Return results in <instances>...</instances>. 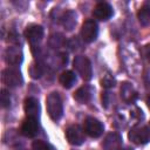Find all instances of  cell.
<instances>
[{
    "label": "cell",
    "mask_w": 150,
    "mask_h": 150,
    "mask_svg": "<svg viewBox=\"0 0 150 150\" xmlns=\"http://www.w3.org/2000/svg\"><path fill=\"white\" fill-rule=\"evenodd\" d=\"M46 108L49 117L53 121H59L63 115V103L59 93L53 91L46 98Z\"/></svg>",
    "instance_id": "obj_1"
},
{
    "label": "cell",
    "mask_w": 150,
    "mask_h": 150,
    "mask_svg": "<svg viewBox=\"0 0 150 150\" xmlns=\"http://www.w3.org/2000/svg\"><path fill=\"white\" fill-rule=\"evenodd\" d=\"M73 67L84 81H89L93 77V68L88 57L83 55L75 56L73 60Z\"/></svg>",
    "instance_id": "obj_2"
},
{
    "label": "cell",
    "mask_w": 150,
    "mask_h": 150,
    "mask_svg": "<svg viewBox=\"0 0 150 150\" xmlns=\"http://www.w3.org/2000/svg\"><path fill=\"white\" fill-rule=\"evenodd\" d=\"M128 136H129V139L137 145L146 144L150 141V130L145 125L137 124L130 129Z\"/></svg>",
    "instance_id": "obj_3"
},
{
    "label": "cell",
    "mask_w": 150,
    "mask_h": 150,
    "mask_svg": "<svg viewBox=\"0 0 150 150\" xmlns=\"http://www.w3.org/2000/svg\"><path fill=\"white\" fill-rule=\"evenodd\" d=\"M103 130H104V127L102 122L95 117H87L83 122V131L89 137L97 138L103 134Z\"/></svg>",
    "instance_id": "obj_4"
},
{
    "label": "cell",
    "mask_w": 150,
    "mask_h": 150,
    "mask_svg": "<svg viewBox=\"0 0 150 150\" xmlns=\"http://www.w3.org/2000/svg\"><path fill=\"white\" fill-rule=\"evenodd\" d=\"M2 82L8 87H16L22 84L23 77L19 69L8 67L2 70Z\"/></svg>",
    "instance_id": "obj_5"
},
{
    "label": "cell",
    "mask_w": 150,
    "mask_h": 150,
    "mask_svg": "<svg viewBox=\"0 0 150 150\" xmlns=\"http://www.w3.org/2000/svg\"><path fill=\"white\" fill-rule=\"evenodd\" d=\"M98 34V26L96 23V21H94L93 19H88L82 23V28H81V38L84 42H93L94 40H96Z\"/></svg>",
    "instance_id": "obj_6"
},
{
    "label": "cell",
    "mask_w": 150,
    "mask_h": 150,
    "mask_svg": "<svg viewBox=\"0 0 150 150\" xmlns=\"http://www.w3.org/2000/svg\"><path fill=\"white\" fill-rule=\"evenodd\" d=\"M86 132L79 124H71L66 130L67 141L73 145H81L86 141Z\"/></svg>",
    "instance_id": "obj_7"
},
{
    "label": "cell",
    "mask_w": 150,
    "mask_h": 150,
    "mask_svg": "<svg viewBox=\"0 0 150 150\" xmlns=\"http://www.w3.org/2000/svg\"><path fill=\"white\" fill-rule=\"evenodd\" d=\"M93 15H94L95 19H97L100 21H105V20H108L112 16V7L108 2H104V1L98 2L94 7Z\"/></svg>",
    "instance_id": "obj_8"
},
{
    "label": "cell",
    "mask_w": 150,
    "mask_h": 150,
    "mask_svg": "<svg viewBox=\"0 0 150 150\" xmlns=\"http://www.w3.org/2000/svg\"><path fill=\"white\" fill-rule=\"evenodd\" d=\"M25 38L27 39V41L34 46L35 43L40 42L43 38V28L40 25H30L26 28L25 30Z\"/></svg>",
    "instance_id": "obj_9"
},
{
    "label": "cell",
    "mask_w": 150,
    "mask_h": 150,
    "mask_svg": "<svg viewBox=\"0 0 150 150\" xmlns=\"http://www.w3.org/2000/svg\"><path fill=\"white\" fill-rule=\"evenodd\" d=\"M5 60L11 66H19L23 60V54L19 47L11 46L5 50Z\"/></svg>",
    "instance_id": "obj_10"
},
{
    "label": "cell",
    "mask_w": 150,
    "mask_h": 150,
    "mask_svg": "<svg viewBox=\"0 0 150 150\" xmlns=\"http://www.w3.org/2000/svg\"><path fill=\"white\" fill-rule=\"evenodd\" d=\"M39 130V123H38V118H33V117H27L22 124H21V134L25 137H34L38 134Z\"/></svg>",
    "instance_id": "obj_11"
},
{
    "label": "cell",
    "mask_w": 150,
    "mask_h": 150,
    "mask_svg": "<svg viewBox=\"0 0 150 150\" xmlns=\"http://www.w3.org/2000/svg\"><path fill=\"white\" fill-rule=\"evenodd\" d=\"M25 112L27 115V117H33V118H38L40 115V104L39 101L35 97H27L25 100Z\"/></svg>",
    "instance_id": "obj_12"
},
{
    "label": "cell",
    "mask_w": 150,
    "mask_h": 150,
    "mask_svg": "<svg viewBox=\"0 0 150 150\" xmlns=\"http://www.w3.org/2000/svg\"><path fill=\"white\" fill-rule=\"evenodd\" d=\"M94 94V88L89 84L82 86L80 87L75 93H74V98L79 102V103H88Z\"/></svg>",
    "instance_id": "obj_13"
},
{
    "label": "cell",
    "mask_w": 150,
    "mask_h": 150,
    "mask_svg": "<svg viewBox=\"0 0 150 150\" xmlns=\"http://www.w3.org/2000/svg\"><path fill=\"white\" fill-rule=\"evenodd\" d=\"M121 96L122 98L128 102V103H134L136 100H137V91L134 89V87L128 83V82H124L121 87Z\"/></svg>",
    "instance_id": "obj_14"
},
{
    "label": "cell",
    "mask_w": 150,
    "mask_h": 150,
    "mask_svg": "<svg viewBox=\"0 0 150 150\" xmlns=\"http://www.w3.org/2000/svg\"><path fill=\"white\" fill-rule=\"evenodd\" d=\"M121 145H122V139L115 132L109 134L103 142V148L105 150H121Z\"/></svg>",
    "instance_id": "obj_15"
},
{
    "label": "cell",
    "mask_w": 150,
    "mask_h": 150,
    "mask_svg": "<svg viewBox=\"0 0 150 150\" xmlns=\"http://www.w3.org/2000/svg\"><path fill=\"white\" fill-rule=\"evenodd\" d=\"M59 80H60V83H61L64 88L69 89V88H71L73 84L76 82V75H75L74 71H71V70H66V71H63V73L60 75Z\"/></svg>",
    "instance_id": "obj_16"
},
{
    "label": "cell",
    "mask_w": 150,
    "mask_h": 150,
    "mask_svg": "<svg viewBox=\"0 0 150 150\" xmlns=\"http://www.w3.org/2000/svg\"><path fill=\"white\" fill-rule=\"evenodd\" d=\"M137 19L142 26H149L150 25V7L144 5L139 8L137 12Z\"/></svg>",
    "instance_id": "obj_17"
},
{
    "label": "cell",
    "mask_w": 150,
    "mask_h": 150,
    "mask_svg": "<svg viewBox=\"0 0 150 150\" xmlns=\"http://www.w3.org/2000/svg\"><path fill=\"white\" fill-rule=\"evenodd\" d=\"M29 74L33 79H39L43 74V67L40 63H32L29 67Z\"/></svg>",
    "instance_id": "obj_18"
},
{
    "label": "cell",
    "mask_w": 150,
    "mask_h": 150,
    "mask_svg": "<svg viewBox=\"0 0 150 150\" xmlns=\"http://www.w3.org/2000/svg\"><path fill=\"white\" fill-rule=\"evenodd\" d=\"M101 84H102L103 88H107V89L108 88H112L116 84V80H115V77L110 73H107L101 79Z\"/></svg>",
    "instance_id": "obj_19"
},
{
    "label": "cell",
    "mask_w": 150,
    "mask_h": 150,
    "mask_svg": "<svg viewBox=\"0 0 150 150\" xmlns=\"http://www.w3.org/2000/svg\"><path fill=\"white\" fill-rule=\"evenodd\" d=\"M0 102H1V107L2 108H7L11 105V95L6 89L1 90L0 94Z\"/></svg>",
    "instance_id": "obj_20"
},
{
    "label": "cell",
    "mask_w": 150,
    "mask_h": 150,
    "mask_svg": "<svg viewBox=\"0 0 150 150\" xmlns=\"http://www.w3.org/2000/svg\"><path fill=\"white\" fill-rule=\"evenodd\" d=\"M32 150H52V148H50V145L47 144L46 142L38 139V141H34V142H33Z\"/></svg>",
    "instance_id": "obj_21"
},
{
    "label": "cell",
    "mask_w": 150,
    "mask_h": 150,
    "mask_svg": "<svg viewBox=\"0 0 150 150\" xmlns=\"http://www.w3.org/2000/svg\"><path fill=\"white\" fill-rule=\"evenodd\" d=\"M143 55H144V57L150 62V43H148V45H145V46L143 47Z\"/></svg>",
    "instance_id": "obj_22"
},
{
    "label": "cell",
    "mask_w": 150,
    "mask_h": 150,
    "mask_svg": "<svg viewBox=\"0 0 150 150\" xmlns=\"http://www.w3.org/2000/svg\"><path fill=\"white\" fill-rule=\"evenodd\" d=\"M146 103H148V107H149V109H150V95H149L148 98H146Z\"/></svg>",
    "instance_id": "obj_23"
},
{
    "label": "cell",
    "mask_w": 150,
    "mask_h": 150,
    "mask_svg": "<svg viewBox=\"0 0 150 150\" xmlns=\"http://www.w3.org/2000/svg\"><path fill=\"white\" fill-rule=\"evenodd\" d=\"M125 150H130V149H125Z\"/></svg>",
    "instance_id": "obj_24"
}]
</instances>
